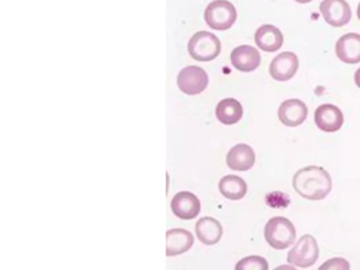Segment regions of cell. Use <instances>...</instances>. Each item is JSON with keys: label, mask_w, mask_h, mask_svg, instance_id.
Returning a JSON list of instances; mask_svg holds the SVG:
<instances>
[{"label": "cell", "mask_w": 360, "mask_h": 270, "mask_svg": "<svg viewBox=\"0 0 360 270\" xmlns=\"http://www.w3.org/2000/svg\"><path fill=\"white\" fill-rule=\"evenodd\" d=\"M295 192L309 201L325 200L333 188V180L325 168L307 166L298 170L293 178Z\"/></svg>", "instance_id": "1"}, {"label": "cell", "mask_w": 360, "mask_h": 270, "mask_svg": "<svg viewBox=\"0 0 360 270\" xmlns=\"http://www.w3.org/2000/svg\"><path fill=\"white\" fill-rule=\"evenodd\" d=\"M297 231L294 224L284 217H275L264 227V239L272 248L284 251L295 244Z\"/></svg>", "instance_id": "2"}, {"label": "cell", "mask_w": 360, "mask_h": 270, "mask_svg": "<svg viewBox=\"0 0 360 270\" xmlns=\"http://www.w3.org/2000/svg\"><path fill=\"white\" fill-rule=\"evenodd\" d=\"M188 52L196 60L210 62L219 56L221 42L214 34L206 31L198 32L188 42Z\"/></svg>", "instance_id": "3"}, {"label": "cell", "mask_w": 360, "mask_h": 270, "mask_svg": "<svg viewBox=\"0 0 360 270\" xmlns=\"http://www.w3.org/2000/svg\"><path fill=\"white\" fill-rule=\"evenodd\" d=\"M204 18L212 29L225 31L236 22V8L228 0H214L206 8Z\"/></svg>", "instance_id": "4"}, {"label": "cell", "mask_w": 360, "mask_h": 270, "mask_svg": "<svg viewBox=\"0 0 360 270\" xmlns=\"http://www.w3.org/2000/svg\"><path fill=\"white\" fill-rule=\"evenodd\" d=\"M319 259V246L313 235H305L297 241L292 249L287 253V262L296 267H311Z\"/></svg>", "instance_id": "5"}, {"label": "cell", "mask_w": 360, "mask_h": 270, "mask_svg": "<svg viewBox=\"0 0 360 270\" xmlns=\"http://www.w3.org/2000/svg\"><path fill=\"white\" fill-rule=\"evenodd\" d=\"M208 85V76L203 69L197 66L184 68L178 76V86L182 92L197 95L203 92Z\"/></svg>", "instance_id": "6"}, {"label": "cell", "mask_w": 360, "mask_h": 270, "mask_svg": "<svg viewBox=\"0 0 360 270\" xmlns=\"http://www.w3.org/2000/svg\"><path fill=\"white\" fill-rule=\"evenodd\" d=\"M319 9L325 22L334 28L345 26L352 18L351 8L345 0H323Z\"/></svg>", "instance_id": "7"}, {"label": "cell", "mask_w": 360, "mask_h": 270, "mask_svg": "<svg viewBox=\"0 0 360 270\" xmlns=\"http://www.w3.org/2000/svg\"><path fill=\"white\" fill-rule=\"evenodd\" d=\"M314 119L317 127L327 133L338 131L345 121L343 111L332 103L319 106L315 111Z\"/></svg>", "instance_id": "8"}, {"label": "cell", "mask_w": 360, "mask_h": 270, "mask_svg": "<svg viewBox=\"0 0 360 270\" xmlns=\"http://www.w3.org/2000/svg\"><path fill=\"white\" fill-rule=\"evenodd\" d=\"M171 210L180 220H194L201 212V202L191 192H179L171 200Z\"/></svg>", "instance_id": "9"}, {"label": "cell", "mask_w": 360, "mask_h": 270, "mask_svg": "<svg viewBox=\"0 0 360 270\" xmlns=\"http://www.w3.org/2000/svg\"><path fill=\"white\" fill-rule=\"evenodd\" d=\"M299 68V60L293 52H283L271 62L270 74L275 81L287 82L295 76Z\"/></svg>", "instance_id": "10"}, {"label": "cell", "mask_w": 360, "mask_h": 270, "mask_svg": "<svg viewBox=\"0 0 360 270\" xmlns=\"http://www.w3.org/2000/svg\"><path fill=\"white\" fill-rule=\"evenodd\" d=\"M307 115L309 110L307 105L300 99H287L279 107V121L286 127H298L305 123Z\"/></svg>", "instance_id": "11"}, {"label": "cell", "mask_w": 360, "mask_h": 270, "mask_svg": "<svg viewBox=\"0 0 360 270\" xmlns=\"http://www.w3.org/2000/svg\"><path fill=\"white\" fill-rule=\"evenodd\" d=\"M256 153L250 146L238 144L228 151L226 164L234 171H248L254 167Z\"/></svg>", "instance_id": "12"}, {"label": "cell", "mask_w": 360, "mask_h": 270, "mask_svg": "<svg viewBox=\"0 0 360 270\" xmlns=\"http://www.w3.org/2000/svg\"><path fill=\"white\" fill-rule=\"evenodd\" d=\"M195 243V237L186 229H171L166 233V255L175 257L187 253Z\"/></svg>", "instance_id": "13"}, {"label": "cell", "mask_w": 360, "mask_h": 270, "mask_svg": "<svg viewBox=\"0 0 360 270\" xmlns=\"http://www.w3.org/2000/svg\"><path fill=\"white\" fill-rule=\"evenodd\" d=\"M230 62L237 70L252 72L260 66V52L252 46L237 47L230 54Z\"/></svg>", "instance_id": "14"}, {"label": "cell", "mask_w": 360, "mask_h": 270, "mask_svg": "<svg viewBox=\"0 0 360 270\" xmlns=\"http://www.w3.org/2000/svg\"><path fill=\"white\" fill-rule=\"evenodd\" d=\"M336 56L345 64L360 62V34L349 33L336 42Z\"/></svg>", "instance_id": "15"}, {"label": "cell", "mask_w": 360, "mask_h": 270, "mask_svg": "<svg viewBox=\"0 0 360 270\" xmlns=\"http://www.w3.org/2000/svg\"><path fill=\"white\" fill-rule=\"evenodd\" d=\"M283 42V34L273 24H263L255 34V42L264 52L273 53L280 50Z\"/></svg>", "instance_id": "16"}, {"label": "cell", "mask_w": 360, "mask_h": 270, "mask_svg": "<svg viewBox=\"0 0 360 270\" xmlns=\"http://www.w3.org/2000/svg\"><path fill=\"white\" fill-rule=\"evenodd\" d=\"M196 235L201 243L206 246H212L219 243L223 235L221 223L212 217L200 219L196 225Z\"/></svg>", "instance_id": "17"}, {"label": "cell", "mask_w": 360, "mask_h": 270, "mask_svg": "<svg viewBox=\"0 0 360 270\" xmlns=\"http://www.w3.org/2000/svg\"><path fill=\"white\" fill-rule=\"evenodd\" d=\"M216 117L224 125H234L243 117V107L234 99H225L218 103Z\"/></svg>", "instance_id": "18"}, {"label": "cell", "mask_w": 360, "mask_h": 270, "mask_svg": "<svg viewBox=\"0 0 360 270\" xmlns=\"http://www.w3.org/2000/svg\"><path fill=\"white\" fill-rule=\"evenodd\" d=\"M219 190L224 198L230 201H239L246 196L248 187L243 178L230 174L220 180Z\"/></svg>", "instance_id": "19"}, {"label": "cell", "mask_w": 360, "mask_h": 270, "mask_svg": "<svg viewBox=\"0 0 360 270\" xmlns=\"http://www.w3.org/2000/svg\"><path fill=\"white\" fill-rule=\"evenodd\" d=\"M234 270H270V265L266 258L250 255L240 260L234 266Z\"/></svg>", "instance_id": "20"}, {"label": "cell", "mask_w": 360, "mask_h": 270, "mask_svg": "<svg viewBox=\"0 0 360 270\" xmlns=\"http://www.w3.org/2000/svg\"><path fill=\"white\" fill-rule=\"evenodd\" d=\"M318 270H351V264L345 258H332L320 265Z\"/></svg>", "instance_id": "21"}, {"label": "cell", "mask_w": 360, "mask_h": 270, "mask_svg": "<svg viewBox=\"0 0 360 270\" xmlns=\"http://www.w3.org/2000/svg\"><path fill=\"white\" fill-rule=\"evenodd\" d=\"M274 270H298L296 266L292 265V264H286V265H280L278 267L275 268Z\"/></svg>", "instance_id": "22"}, {"label": "cell", "mask_w": 360, "mask_h": 270, "mask_svg": "<svg viewBox=\"0 0 360 270\" xmlns=\"http://www.w3.org/2000/svg\"><path fill=\"white\" fill-rule=\"evenodd\" d=\"M354 79H355V84L357 85L358 88L360 89V68L356 71L355 75H354Z\"/></svg>", "instance_id": "23"}, {"label": "cell", "mask_w": 360, "mask_h": 270, "mask_svg": "<svg viewBox=\"0 0 360 270\" xmlns=\"http://www.w3.org/2000/svg\"><path fill=\"white\" fill-rule=\"evenodd\" d=\"M295 1L298 3H309L313 1V0H295Z\"/></svg>", "instance_id": "24"}, {"label": "cell", "mask_w": 360, "mask_h": 270, "mask_svg": "<svg viewBox=\"0 0 360 270\" xmlns=\"http://www.w3.org/2000/svg\"><path fill=\"white\" fill-rule=\"evenodd\" d=\"M357 16H358V19L360 20V3H359V5H358V8H357Z\"/></svg>", "instance_id": "25"}]
</instances>
